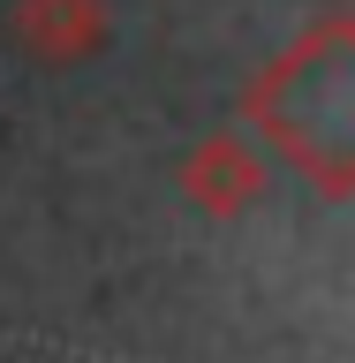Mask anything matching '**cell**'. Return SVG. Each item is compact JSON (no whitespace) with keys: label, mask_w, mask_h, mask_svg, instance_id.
Instances as JSON below:
<instances>
[{"label":"cell","mask_w":355,"mask_h":363,"mask_svg":"<svg viewBox=\"0 0 355 363\" xmlns=\"http://www.w3.org/2000/svg\"><path fill=\"white\" fill-rule=\"evenodd\" d=\"M242 121L325 197L355 189V23L325 16L249 84Z\"/></svg>","instance_id":"6da1fadb"},{"label":"cell","mask_w":355,"mask_h":363,"mask_svg":"<svg viewBox=\"0 0 355 363\" xmlns=\"http://www.w3.org/2000/svg\"><path fill=\"white\" fill-rule=\"evenodd\" d=\"M265 189H272V159L257 152L249 136H235V129H212L204 144H189V159H181V197L197 204V212H212V220L249 212Z\"/></svg>","instance_id":"7a4b0ae2"},{"label":"cell","mask_w":355,"mask_h":363,"mask_svg":"<svg viewBox=\"0 0 355 363\" xmlns=\"http://www.w3.org/2000/svg\"><path fill=\"white\" fill-rule=\"evenodd\" d=\"M16 38L38 53V61L68 68L106 45V8L98 0H16Z\"/></svg>","instance_id":"3957f363"}]
</instances>
